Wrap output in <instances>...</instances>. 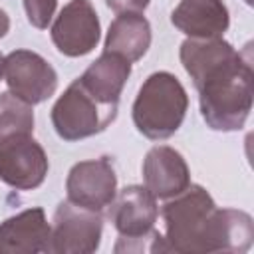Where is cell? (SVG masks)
Masks as SVG:
<instances>
[{
	"label": "cell",
	"instance_id": "obj_1",
	"mask_svg": "<svg viewBox=\"0 0 254 254\" xmlns=\"http://www.w3.org/2000/svg\"><path fill=\"white\" fill-rule=\"evenodd\" d=\"M179 58L198 91L204 123L224 133L242 129L254 95L250 50L236 52L222 38H187L179 48Z\"/></svg>",
	"mask_w": 254,
	"mask_h": 254
},
{
	"label": "cell",
	"instance_id": "obj_2",
	"mask_svg": "<svg viewBox=\"0 0 254 254\" xmlns=\"http://www.w3.org/2000/svg\"><path fill=\"white\" fill-rule=\"evenodd\" d=\"M187 109L189 95L181 79L171 71H155L139 87L131 117L143 137L163 141L179 131Z\"/></svg>",
	"mask_w": 254,
	"mask_h": 254
},
{
	"label": "cell",
	"instance_id": "obj_3",
	"mask_svg": "<svg viewBox=\"0 0 254 254\" xmlns=\"http://www.w3.org/2000/svg\"><path fill=\"white\" fill-rule=\"evenodd\" d=\"M109 220L119 232L115 252H171L165 236L155 230L159 216L157 198L145 185H129L111 200Z\"/></svg>",
	"mask_w": 254,
	"mask_h": 254
},
{
	"label": "cell",
	"instance_id": "obj_4",
	"mask_svg": "<svg viewBox=\"0 0 254 254\" xmlns=\"http://www.w3.org/2000/svg\"><path fill=\"white\" fill-rule=\"evenodd\" d=\"M216 208L210 192L200 185H189L161 206L165 240L171 252L206 254V230Z\"/></svg>",
	"mask_w": 254,
	"mask_h": 254
},
{
	"label": "cell",
	"instance_id": "obj_5",
	"mask_svg": "<svg viewBox=\"0 0 254 254\" xmlns=\"http://www.w3.org/2000/svg\"><path fill=\"white\" fill-rule=\"evenodd\" d=\"M117 117V105L103 103L73 79L52 107L50 119L60 139L73 143L105 131Z\"/></svg>",
	"mask_w": 254,
	"mask_h": 254
},
{
	"label": "cell",
	"instance_id": "obj_6",
	"mask_svg": "<svg viewBox=\"0 0 254 254\" xmlns=\"http://www.w3.org/2000/svg\"><path fill=\"white\" fill-rule=\"evenodd\" d=\"M101 212L62 200L54 212L52 252L54 254H91L101 244Z\"/></svg>",
	"mask_w": 254,
	"mask_h": 254
},
{
	"label": "cell",
	"instance_id": "obj_7",
	"mask_svg": "<svg viewBox=\"0 0 254 254\" xmlns=\"http://www.w3.org/2000/svg\"><path fill=\"white\" fill-rule=\"evenodd\" d=\"M4 81L16 97L30 105L44 103L58 89V71L32 50H14L4 58Z\"/></svg>",
	"mask_w": 254,
	"mask_h": 254
},
{
	"label": "cell",
	"instance_id": "obj_8",
	"mask_svg": "<svg viewBox=\"0 0 254 254\" xmlns=\"http://www.w3.org/2000/svg\"><path fill=\"white\" fill-rule=\"evenodd\" d=\"M50 36L56 50L67 58L93 52L101 38V24L91 0H69L52 22Z\"/></svg>",
	"mask_w": 254,
	"mask_h": 254
},
{
	"label": "cell",
	"instance_id": "obj_9",
	"mask_svg": "<svg viewBox=\"0 0 254 254\" xmlns=\"http://www.w3.org/2000/svg\"><path fill=\"white\" fill-rule=\"evenodd\" d=\"M50 171L44 147L32 135L0 141V181L16 190L38 189Z\"/></svg>",
	"mask_w": 254,
	"mask_h": 254
},
{
	"label": "cell",
	"instance_id": "obj_10",
	"mask_svg": "<svg viewBox=\"0 0 254 254\" xmlns=\"http://www.w3.org/2000/svg\"><path fill=\"white\" fill-rule=\"evenodd\" d=\"M67 200L77 206L101 212L117 194V175L109 157L75 163L65 179Z\"/></svg>",
	"mask_w": 254,
	"mask_h": 254
},
{
	"label": "cell",
	"instance_id": "obj_11",
	"mask_svg": "<svg viewBox=\"0 0 254 254\" xmlns=\"http://www.w3.org/2000/svg\"><path fill=\"white\" fill-rule=\"evenodd\" d=\"M52 252V226L40 206L26 208L0 222V254Z\"/></svg>",
	"mask_w": 254,
	"mask_h": 254
},
{
	"label": "cell",
	"instance_id": "obj_12",
	"mask_svg": "<svg viewBox=\"0 0 254 254\" xmlns=\"http://www.w3.org/2000/svg\"><path fill=\"white\" fill-rule=\"evenodd\" d=\"M141 173L145 189L161 200L183 192L190 185V171L185 157L169 145L151 147L143 159Z\"/></svg>",
	"mask_w": 254,
	"mask_h": 254
},
{
	"label": "cell",
	"instance_id": "obj_13",
	"mask_svg": "<svg viewBox=\"0 0 254 254\" xmlns=\"http://www.w3.org/2000/svg\"><path fill=\"white\" fill-rule=\"evenodd\" d=\"M171 22L187 38H222L230 14L222 0H181L171 12Z\"/></svg>",
	"mask_w": 254,
	"mask_h": 254
},
{
	"label": "cell",
	"instance_id": "obj_14",
	"mask_svg": "<svg viewBox=\"0 0 254 254\" xmlns=\"http://www.w3.org/2000/svg\"><path fill=\"white\" fill-rule=\"evenodd\" d=\"M254 240V220L238 208H214L206 230V252L242 254Z\"/></svg>",
	"mask_w": 254,
	"mask_h": 254
},
{
	"label": "cell",
	"instance_id": "obj_15",
	"mask_svg": "<svg viewBox=\"0 0 254 254\" xmlns=\"http://www.w3.org/2000/svg\"><path fill=\"white\" fill-rule=\"evenodd\" d=\"M129 75H131V62H127L117 54L103 52L95 62L89 64V67L77 79L83 83V87L89 93H93L103 103L119 105V97Z\"/></svg>",
	"mask_w": 254,
	"mask_h": 254
},
{
	"label": "cell",
	"instance_id": "obj_16",
	"mask_svg": "<svg viewBox=\"0 0 254 254\" xmlns=\"http://www.w3.org/2000/svg\"><path fill=\"white\" fill-rule=\"evenodd\" d=\"M151 40L153 34L149 20L143 14L125 12V14H117V18L109 24L103 52L117 54L133 64L147 54Z\"/></svg>",
	"mask_w": 254,
	"mask_h": 254
},
{
	"label": "cell",
	"instance_id": "obj_17",
	"mask_svg": "<svg viewBox=\"0 0 254 254\" xmlns=\"http://www.w3.org/2000/svg\"><path fill=\"white\" fill-rule=\"evenodd\" d=\"M32 107L10 91L0 93V141L34 133L36 119Z\"/></svg>",
	"mask_w": 254,
	"mask_h": 254
},
{
	"label": "cell",
	"instance_id": "obj_18",
	"mask_svg": "<svg viewBox=\"0 0 254 254\" xmlns=\"http://www.w3.org/2000/svg\"><path fill=\"white\" fill-rule=\"evenodd\" d=\"M56 6H58V0H24L28 22L38 30H46L52 24Z\"/></svg>",
	"mask_w": 254,
	"mask_h": 254
},
{
	"label": "cell",
	"instance_id": "obj_19",
	"mask_svg": "<svg viewBox=\"0 0 254 254\" xmlns=\"http://www.w3.org/2000/svg\"><path fill=\"white\" fill-rule=\"evenodd\" d=\"M105 4L115 12V14H125V12H135L143 14L151 0H105Z\"/></svg>",
	"mask_w": 254,
	"mask_h": 254
},
{
	"label": "cell",
	"instance_id": "obj_20",
	"mask_svg": "<svg viewBox=\"0 0 254 254\" xmlns=\"http://www.w3.org/2000/svg\"><path fill=\"white\" fill-rule=\"evenodd\" d=\"M10 32V16L6 14V10L0 8V38H4Z\"/></svg>",
	"mask_w": 254,
	"mask_h": 254
},
{
	"label": "cell",
	"instance_id": "obj_21",
	"mask_svg": "<svg viewBox=\"0 0 254 254\" xmlns=\"http://www.w3.org/2000/svg\"><path fill=\"white\" fill-rule=\"evenodd\" d=\"M2 75H4V56L0 54V79H2Z\"/></svg>",
	"mask_w": 254,
	"mask_h": 254
},
{
	"label": "cell",
	"instance_id": "obj_22",
	"mask_svg": "<svg viewBox=\"0 0 254 254\" xmlns=\"http://www.w3.org/2000/svg\"><path fill=\"white\" fill-rule=\"evenodd\" d=\"M244 2H246V4H248V6H250V4H252V0H244Z\"/></svg>",
	"mask_w": 254,
	"mask_h": 254
}]
</instances>
